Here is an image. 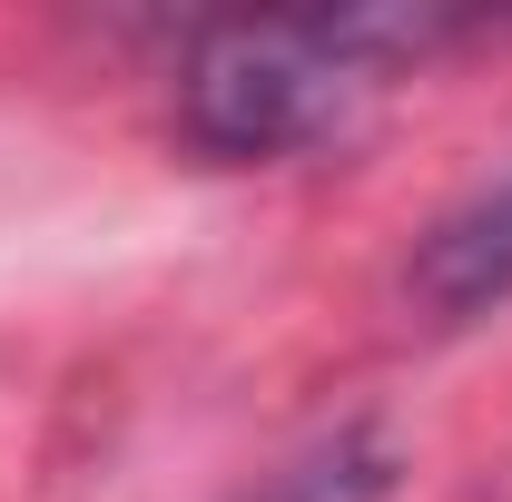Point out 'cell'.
I'll use <instances>...</instances> for the list:
<instances>
[{
	"label": "cell",
	"instance_id": "6da1fadb",
	"mask_svg": "<svg viewBox=\"0 0 512 502\" xmlns=\"http://www.w3.org/2000/svg\"><path fill=\"white\" fill-rule=\"evenodd\" d=\"M444 40L424 10H345V20H217L178 69V119L207 158H286L345 128L384 60Z\"/></svg>",
	"mask_w": 512,
	"mask_h": 502
},
{
	"label": "cell",
	"instance_id": "7a4b0ae2",
	"mask_svg": "<svg viewBox=\"0 0 512 502\" xmlns=\"http://www.w3.org/2000/svg\"><path fill=\"white\" fill-rule=\"evenodd\" d=\"M404 296L434 315V325H473V315L512 306V178H493L483 197H463L444 227L414 247Z\"/></svg>",
	"mask_w": 512,
	"mask_h": 502
},
{
	"label": "cell",
	"instance_id": "3957f363",
	"mask_svg": "<svg viewBox=\"0 0 512 502\" xmlns=\"http://www.w3.org/2000/svg\"><path fill=\"white\" fill-rule=\"evenodd\" d=\"M404 483V453L384 424H335L325 443H306L296 463H276L247 502H394Z\"/></svg>",
	"mask_w": 512,
	"mask_h": 502
}]
</instances>
